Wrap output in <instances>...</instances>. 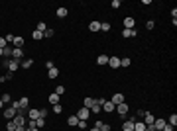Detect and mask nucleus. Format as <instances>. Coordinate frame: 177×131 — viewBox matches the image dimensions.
Wrapping results in <instances>:
<instances>
[{
    "instance_id": "4468645a",
    "label": "nucleus",
    "mask_w": 177,
    "mask_h": 131,
    "mask_svg": "<svg viewBox=\"0 0 177 131\" xmlns=\"http://www.w3.org/2000/svg\"><path fill=\"white\" fill-rule=\"evenodd\" d=\"M102 110H104V111H108V113H110V111H114V110H116V106L112 104V102H108V100H106L104 104H102Z\"/></svg>"
},
{
    "instance_id": "9b49d317",
    "label": "nucleus",
    "mask_w": 177,
    "mask_h": 131,
    "mask_svg": "<svg viewBox=\"0 0 177 131\" xmlns=\"http://www.w3.org/2000/svg\"><path fill=\"white\" fill-rule=\"evenodd\" d=\"M134 26H136L134 18H124V29H134Z\"/></svg>"
},
{
    "instance_id": "f3484780",
    "label": "nucleus",
    "mask_w": 177,
    "mask_h": 131,
    "mask_svg": "<svg viewBox=\"0 0 177 131\" xmlns=\"http://www.w3.org/2000/svg\"><path fill=\"white\" fill-rule=\"evenodd\" d=\"M22 45H24V37H18V35H16L14 41H12V47H20V49H22Z\"/></svg>"
},
{
    "instance_id": "a18cd8bd",
    "label": "nucleus",
    "mask_w": 177,
    "mask_h": 131,
    "mask_svg": "<svg viewBox=\"0 0 177 131\" xmlns=\"http://www.w3.org/2000/svg\"><path fill=\"white\" fill-rule=\"evenodd\" d=\"M95 102H97V104H98V106H100V108H102V104H104L106 100H104V98H97V100H95Z\"/></svg>"
},
{
    "instance_id": "a211bd4d",
    "label": "nucleus",
    "mask_w": 177,
    "mask_h": 131,
    "mask_svg": "<svg viewBox=\"0 0 177 131\" xmlns=\"http://www.w3.org/2000/svg\"><path fill=\"white\" fill-rule=\"evenodd\" d=\"M92 106H95V98H85L83 100V108H89V110H91Z\"/></svg>"
},
{
    "instance_id": "473e14b6",
    "label": "nucleus",
    "mask_w": 177,
    "mask_h": 131,
    "mask_svg": "<svg viewBox=\"0 0 177 131\" xmlns=\"http://www.w3.org/2000/svg\"><path fill=\"white\" fill-rule=\"evenodd\" d=\"M100 29H102V32H110V24H108V22H102V24H100Z\"/></svg>"
},
{
    "instance_id": "58836bf2",
    "label": "nucleus",
    "mask_w": 177,
    "mask_h": 131,
    "mask_svg": "<svg viewBox=\"0 0 177 131\" xmlns=\"http://www.w3.org/2000/svg\"><path fill=\"white\" fill-rule=\"evenodd\" d=\"M14 37H16L14 33H8L6 37H4V39H6V43H12V41H14Z\"/></svg>"
},
{
    "instance_id": "dca6fc26",
    "label": "nucleus",
    "mask_w": 177,
    "mask_h": 131,
    "mask_svg": "<svg viewBox=\"0 0 177 131\" xmlns=\"http://www.w3.org/2000/svg\"><path fill=\"white\" fill-rule=\"evenodd\" d=\"M59 100H61V96H57V94L53 92V94H49V98H47V102L55 106V104H59Z\"/></svg>"
},
{
    "instance_id": "423d86ee",
    "label": "nucleus",
    "mask_w": 177,
    "mask_h": 131,
    "mask_svg": "<svg viewBox=\"0 0 177 131\" xmlns=\"http://www.w3.org/2000/svg\"><path fill=\"white\" fill-rule=\"evenodd\" d=\"M114 106H118V104H122V102H126V98H124V94H120V92H116L114 96H112V100H110Z\"/></svg>"
},
{
    "instance_id": "393cba45",
    "label": "nucleus",
    "mask_w": 177,
    "mask_h": 131,
    "mask_svg": "<svg viewBox=\"0 0 177 131\" xmlns=\"http://www.w3.org/2000/svg\"><path fill=\"white\" fill-rule=\"evenodd\" d=\"M32 39H36V41H39V39H43V33H41V32H38V29H36V32L32 33Z\"/></svg>"
},
{
    "instance_id": "5701e85b",
    "label": "nucleus",
    "mask_w": 177,
    "mask_h": 131,
    "mask_svg": "<svg viewBox=\"0 0 177 131\" xmlns=\"http://www.w3.org/2000/svg\"><path fill=\"white\" fill-rule=\"evenodd\" d=\"M97 63H98V65H108V57H106V55H98Z\"/></svg>"
},
{
    "instance_id": "39448f33",
    "label": "nucleus",
    "mask_w": 177,
    "mask_h": 131,
    "mask_svg": "<svg viewBox=\"0 0 177 131\" xmlns=\"http://www.w3.org/2000/svg\"><path fill=\"white\" fill-rule=\"evenodd\" d=\"M14 123H16V127H26V116H20V113H16Z\"/></svg>"
},
{
    "instance_id": "09e8293b",
    "label": "nucleus",
    "mask_w": 177,
    "mask_h": 131,
    "mask_svg": "<svg viewBox=\"0 0 177 131\" xmlns=\"http://www.w3.org/2000/svg\"><path fill=\"white\" fill-rule=\"evenodd\" d=\"M16 131H26V127H16Z\"/></svg>"
},
{
    "instance_id": "7ed1b4c3",
    "label": "nucleus",
    "mask_w": 177,
    "mask_h": 131,
    "mask_svg": "<svg viewBox=\"0 0 177 131\" xmlns=\"http://www.w3.org/2000/svg\"><path fill=\"white\" fill-rule=\"evenodd\" d=\"M12 59L14 61H24V51L20 47H14L12 49Z\"/></svg>"
},
{
    "instance_id": "79ce46f5",
    "label": "nucleus",
    "mask_w": 177,
    "mask_h": 131,
    "mask_svg": "<svg viewBox=\"0 0 177 131\" xmlns=\"http://www.w3.org/2000/svg\"><path fill=\"white\" fill-rule=\"evenodd\" d=\"M100 131H110V125H108V123H102V125H100Z\"/></svg>"
},
{
    "instance_id": "8fccbe9b",
    "label": "nucleus",
    "mask_w": 177,
    "mask_h": 131,
    "mask_svg": "<svg viewBox=\"0 0 177 131\" xmlns=\"http://www.w3.org/2000/svg\"><path fill=\"white\" fill-rule=\"evenodd\" d=\"M89 131H100V129H97V127H92V129H89Z\"/></svg>"
},
{
    "instance_id": "49530a36",
    "label": "nucleus",
    "mask_w": 177,
    "mask_h": 131,
    "mask_svg": "<svg viewBox=\"0 0 177 131\" xmlns=\"http://www.w3.org/2000/svg\"><path fill=\"white\" fill-rule=\"evenodd\" d=\"M45 69H47V71H49V69H53V63H51V61H47V63H45Z\"/></svg>"
},
{
    "instance_id": "0eeeda50",
    "label": "nucleus",
    "mask_w": 177,
    "mask_h": 131,
    "mask_svg": "<svg viewBox=\"0 0 177 131\" xmlns=\"http://www.w3.org/2000/svg\"><path fill=\"white\" fill-rule=\"evenodd\" d=\"M4 118H6L8 121H12V119L16 118V110H14L12 106H10V108H6V110H4Z\"/></svg>"
},
{
    "instance_id": "4be33fe9",
    "label": "nucleus",
    "mask_w": 177,
    "mask_h": 131,
    "mask_svg": "<svg viewBox=\"0 0 177 131\" xmlns=\"http://www.w3.org/2000/svg\"><path fill=\"white\" fill-rule=\"evenodd\" d=\"M144 129H146L144 121H136V123H134V131H144Z\"/></svg>"
},
{
    "instance_id": "864d4df0",
    "label": "nucleus",
    "mask_w": 177,
    "mask_h": 131,
    "mask_svg": "<svg viewBox=\"0 0 177 131\" xmlns=\"http://www.w3.org/2000/svg\"><path fill=\"white\" fill-rule=\"evenodd\" d=\"M154 131H161V129H154Z\"/></svg>"
},
{
    "instance_id": "ddd939ff",
    "label": "nucleus",
    "mask_w": 177,
    "mask_h": 131,
    "mask_svg": "<svg viewBox=\"0 0 177 131\" xmlns=\"http://www.w3.org/2000/svg\"><path fill=\"white\" fill-rule=\"evenodd\" d=\"M138 32H136V27L134 29H122V37H136Z\"/></svg>"
},
{
    "instance_id": "6ab92c4d",
    "label": "nucleus",
    "mask_w": 177,
    "mask_h": 131,
    "mask_svg": "<svg viewBox=\"0 0 177 131\" xmlns=\"http://www.w3.org/2000/svg\"><path fill=\"white\" fill-rule=\"evenodd\" d=\"M57 74H59V71H57V69H55V67L47 71V76H49V78H51V80H55V78H57Z\"/></svg>"
},
{
    "instance_id": "bb28decb",
    "label": "nucleus",
    "mask_w": 177,
    "mask_h": 131,
    "mask_svg": "<svg viewBox=\"0 0 177 131\" xmlns=\"http://www.w3.org/2000/svg\"><path fill=\"white\" fill-rule=\"evenodd\" d=\"M36 29H38V32H41V33H43V32H45V29H47L45 22H38V27H36Z\"/></svg>"
},
{
    "instance_id": "aec40b11",
    "label": "nucleus",
    "mask_w": 177,
    "mask_h": 131,
    "mask_svg": "<svg viewBox=\"0 0 177 131\" xmlns=\"http://www.w3.org/2000/svg\"><path fill=\"white\" fill-rule=\"evenodd\" d=\"M55 14H57V18H65L67 14H69V10L61 6V8H57V12H55Z\"/></svg>"
},
{
    "instance_id": "3c124183",
    "label": "nucleus",
    "mask_w": 177,
    "mask_h": 131,
    "mask_svg": "<svg viewBox=\"0 0 177 131\" xmlns=\"http://www.w3.org/2000/svg\"><path fill=\"white\" fill-rule=\"evenodd\" d=\"M2 55H4V49H0V57H2Z\"/></svg>"
},
{
    "instance_id": "72a5a7b5",
    "label": "nucleus",
    "mask_w": 177,
    "mask_h": 131,
    "mask_svg": "<svg viewBox=\"0 0 177 131\" xmlns=\"http://www.w3.org/2000/svg\"><path fill=\"white\" fill-rule=\"evenodd\" d=\"M0 100H2L4 104H8V102H12V98H10V94H8V92H6V94H2V98H0Z\"/></svg>"
},
{
    "instance_id": "a19ab883",
    "label": "nucleus",
    "mask_w": 177,
    "mask_h": 131,
    "mask_svg": "<svg viewBox=\"0 0 177 131\" xmlns=\"http://www.w3.org/2000/svg\"><path fill=\"white\" fill-rule=\"evenodd\" d=\"M39 118L45 119V118H47V110H43V108H41V110H39Z\"/></svg>"
},
{
    "instance_id": "c85d7f7f",
    "label": "nucleus",
    "mask_w": 177,
    "mask_h": 131,
    "mask_svg": "<svg viewBox=\"0 0 177 131\" xmlns=\"http://www.w3.org/2000/svg\"><path fill=\"white\" fill-rule=\"evenodd\" d=\"M100 110H102V108H100V106H98L97 102H95V106L91 108V113H95V116H97V113H100Z\"/></svg>"
},
{
    "instance_id": "cd10ccee",
    "label": "nucleus",
    "mask_w": 177,
    "mask_h": 131,
    "mask_svg": "<svg viewBox=\"0 0 177 131\" xmlns=\"http://www.w3.org/2000/svg\"><path fill=\"white\" fill-rule=\"evenodd\" d=\"M43 125H45V119H43V118H38V119H36V127H38V129H41Z\"/></svg>"
},
{
    "instance_id": "c756f323",
    "label": "nucleus",
    "mask_w": 177,
    "mask_h": 131,
    "mask_svg": "<svg viewBox=\"0 0 177 131\" xmlns=\"http://www.w3.org/2000/svg\"><path fill=\"white\" fill-rule=\"evenodd\" d=\"M20 65L24 67V69H28V67H32V65H33V61H32V59H24L22 63H20Z\"/></svg>"
},
{
    "instance_id": "37998d69",
    "label": "nucleus",
    "mask_w": 177,
    "mask_h": 131,
    "mask_svg": "<svg viewBox=\"0 0 177 131\" xmlns=\"http://www.w3.org/2000/svg\"><path fill=\"white\" fill-rule=\"evenodd\" d=\"M6 45H8V43H6V39H4V37H0V49H4Z\"/></svg>"
},
{
    "instance_id": "603ef678",
    "label": "nucleus",
    "mask_w": 177,
    "mask_h": 131,
    "mask_svg": "<svg viewBox=\"0 0 177 131\" xmlns=\"http://www.w3.org/2000/svg\"><path fill=\"white\" fill-rule=\"evenodd\" d=\"M2 106H4V102H2V100H0V110H2Z\"/></svg>"
},
{
    "instance_id": "9d476101",
    "label": "nucleus",
    "mask_w": 177,
    "mask_h": 131,
    "mask_svg": "<svg viewBox=\"0 0 177 131\" xmlns=\"http://www.w3.org/2000/svg\"><path fill=\"white\" fill-rule=\"evenodd\" d=\"M167 123V121H165V119H161V118H156V121H154V125H151V127H154V129H163V125Z\"/></svg>"
},
{
    "instance_id": "c9c22d12",
    "label": "nucleus",
    "mask_w": 177,
    "mask_h": 131,
    "mask_svg": "<svg viewBox=\"0 0 177 131\" xmlns=\"http://www.w3.org/2000/svg\"><path fill=\"white\" fill-rule=\"evenodd\" d=\"M53 111H55V113H61V111H63V106H61V104H55V106H53Z\"/></svg>"
},
{
    "instance_id": "2f4dec72",
    "label": "nucleus",
    "mask_w": 177,
    "mask_h": 131,
    "mask_svg": "<svg viewBox=\"0 0 177 131\" xmlns=\"http://www.w3.org/2000/svg\"><path fill=\"white\" fill-rule=\"evenodd\" d=\"M167 123H169V125H173V127L177 125V116H175V113H173V116H169V119H167Z\"/></svg>"
},
{
    "instance_id": "c03bdc74",
    "label": "nucleus",
    "mask_w": 177,
    "mask_h": 131,
    "mask_svg": "<svg viewBox=\"0 0 177 131\" xmlns=\"http://www.w3.org/2000/svg\"><path fill=\"white\" fill-rule=\"evenodd\" d=\"M110 6H112V8H120V0H112Z\"/></svg>"
},
{
    "instance_id": "f03ea898",
    "label": "nucleus",
    "mask_w": 177,
    "mask_h": 131,
    "mask_svg": "<svg viewBox=\"0 0 177 131\" xmlns=\"http://www.w3.org/2000/svg\"><path fill=\"white\" fill-rule=\"evenodd\" d=\"M77 118L83 119V121H87V119L91 118V110H89V108H81V110H79V113H77Z\"/></svg>"
},
{
    "instance_id": "f704fd0d",
    "label": "nucleus",
    "mask_w": 177,
    "mask_h": 131,
    "mask_svg": "<svg viewBox=\"0 0 177 131\" xmlns=\"http://www.w3.org/2000/svg\"><path fill=\"white\" fill-rule=\"evenodd\" d=\"M43 37H53V29L51 27H47L45 32H43Z\"/></svg>"
},
{
    "instance_id": "ea45409f",
    "label": "nucleus",
    "mask_w": 177,
    "mask_h": 131,
    "mask_svg": "<svg viewBox=\"0 0 177 131\" xmlns=\"http://www.w3.org/2000/svg\"><path fill=\"white\" fill-rule=\"evenodd\" d=\"M79 129H87V121H83V119H79Z\"/></svg>"
},
{
    "instance_id": "f8f14e48",
    "label": "nucleus",
    "mask_w": 177,
    "mask_h": 131,
    "mask_svg": "<svg viewBox=\"0 0 177 131\" xmlns=\"http://www.w3.org/2000/svg\"><path fill=\"white\" fill-rule=\"evenodd\" d=\"M26 118H28V119H33V121H36V119L39 118V110H33V108H32V110H28V116H26Z\"/></svg>"
},
{
    "instance_id": "f257e3e1",
    "label": "nucleus",
    "mask_w": 177,
    "mask_h": 131,
    "mask_svg": "<svg viewBox=\"0 0 177 131\" xmlns=\"http://www.w3.org/2000/svg\"><path fill=\"white\" fill-rule=\"evenodd\" d=\"M4 67H6L10 72H16L20 69V61H14V59H6L4 61Z\"/></svg>"
},
{
    "instance_id": "412c9836",
    "label": "nucleus",
    "mask_w": 177,
    "mask_h": 131,
    "mask_svg": "<svg viewBox=\"0 0 177 131\" xmlns=\"http://www.w3.org/2000/svg\"><path fill=\"white\" fill-rule=\"evenodd\" d=\"M89 29H91V32H98V29H100V22H91V24H89Z\"/></svg>"
},
{
    "instance_id": "7c9ffc66",
    "label": "nucleus",
    "mask_w": 177,
    "mask_h": 131,
    "mask_svg": "<svg viewBox=\"0 0 177 131\" xmlns=\"http://www.w3.org/2000/svg\"><path fill=\"white\" fill-rule=\"evenodd\" d=\"M130 63H132V61L128 59V57H124V59H120V67H124V69H126V67H130Z\"/></svg>"
},
{
    "instance_id": "4c0bfd02",
    "label": "nucleus",
    "mask_w": 177,
    "mask_h": 131,
    "mask_svg": "<svg viewBox=\"0 0 177 131\" xmlns=\"http://www.w3.org/2000/svg\"><path fill=\"white\" fill-rule=\"evenodd\" d=\"M154 26H156V22H154V20H148V22H146V27H148V29H154Z\"/></svg>"
},
{
    "instance_id": "20e7f679",
    "label": "nucleus",
    "mask_w": 177,
    "mask_h": 131,
    "mask_svg": "<svg viewBox=\"0 0 177 131\" xmlns=\"http://www.w3.org/2000/svg\"><path fill=\"white\" fill-rule=\"evenodd\" d=\"M134 123H136V119L134 118L126 119L124 123H122V131H134Z\"/></svg>"
},
{
    "instance_id": "e433bc0d",
    "label": "nucleus",
    "mask_w": 177,
    "mask_h": 131,
    "mask_svg": "<svg viewBox=\"0 0 177 131\" xmlns=\"http://www.w3.org/2000/svg\"><path fill=\"white\" fill-rule=\"evenodd\" d=\"M6 127H8V131H16V123H14V119H12V121H8Z\"/></svg>"
},
{
    "instance_id": "2eb2a0df",
    "label": "nucleus",
    "mask_w": 177,
    "mask_h": 131,
    "mask_svg": "<svg viewBox=\"0 0 177 131\" xmlns=\"http://www.w3.org/2000/svg\"><path fill=\"white\" fill-rule=\"evenodd\" d=\"M108 65H110L112 69H120V59H118V57H110V59H108Z\"/></svg>"
},
{
    "instance_id": "6e6552de",
    "label": "nucleus",
    "mask_w": 177,
    "mask_h": 131,
    "mask_svg": "<svg viewBox=\"0 0 177 131\" xmlns=\"http://www.w3.org/2000/svg\"><path fill=\"white\" fill-rule=\"evenodd\" d=\"M116 111L122 116V118H126V113H128V104L126 102H122V104H118L116 106Z\"/></svg>"
},
{
    "instance_id": "b1692460",
    "label": "nucleus",
    "mask_w": 177,
    "mask_h": 131,
    "mask_svg": "<svg viewBox=\"0 0 177 131\" xmlns=\"http://www.w3.org/2000/svg\"><path fill=\"white\" fill-rule=\"evenodd\" d=\"M67 123L71 125V127H75V125H77V123H79V118H77V116H71V118L67 119Z\"/></svg>"
},
{
    "instance_id": "de8ad7c7",
    "label": "nucleus",
    "mask_w": 177,
    "mask_h": 131,
    "mask_svg": "<svg viewBox=\"0 0 177 131\" xmlns=\"http://www.w3.org/2000/svg\"><path fill=\"white\" fill-rule=\"evenodd\" d=\"M26 131H39V129H38V127H32V125H28Z\"/></svg>"
},
{
    "instance_id": "a878e982",
    "label": "nucleus",
    "mask_w": 177,
    "mask_h": 131,
    "mask_svg": "<svg viewBox=\"0 0 177 131\" xmlns=\"http://www.w3.org/2000/svg\"><path fill=\"white\" fill-rule=\"evenodd\" d=\"M55 94H57V96H63V94H65V86H63V84H59L57 88H55Z\"/></svg>"
},
{
    "instance_id": "1a4fd4ad",
    "label": "nucleus",
    "mask_w": 177,
    "mask_h": 131,
    "mask_svg": "<svg viewBox=\"0 0 177 131\" xmlns=\"http://www.w3.org/2000/svg\"><path fill=\"white\" fill-rule=\"evenodd\" d=\"M154 121H156V118L151 116L150 111H144V123H146V127H150V125H154Z\"/></svg>"
}]
</instances>
